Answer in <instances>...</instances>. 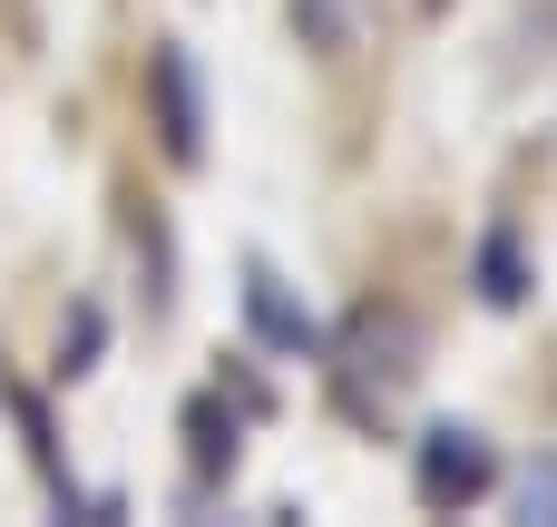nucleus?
Returning <instances> with one entry per match:
<instances>
[{"instance_id": "obj_7", "label": "nucleus", "mask_w": 557, "mask_h": 527, "mask_svg": "<svg viewBox=\"0 0 557 527\" xmlns=\"http://www.w3.org/2000/svg\"><path fill=\"white\" fill-rule=\"evenodd\" d=\"M88 352H98V313H78V323H69V372H88Z\"/></svg>"}, {"instance_id": "obj_5", "label": "nucleus", "mask_w": 557, "mask_h": 527, "mask_svg": "<svg viewBox=\"0 0 557 527\" xmlns=\"http://www.w3.org/2000/svg\"><path fill=\"white\" fill-rule=\"evenodd\" d=\"M480 303H499V313H509V303H529V264H519V244H509V235H490V244H480Z\"/></svg>"}, {"instance_id": "obj_1", "label": "nucleus", "mask_w": 557, "mask_h": 527, "mask_svg": "<svg viewBox=\"0 0 557 527\" xmlns=\"http://www.w3.org/2000/svg\"><path fill=\"white\" fill-rule=\"evenodd\" d=\"M499 479V460H490V440L480 430H460V421H441V430H421V450H411V489H421V509H470L480 489Z\"/></svg>"}, {"instance_id": "obj_8", "label": "nucleus", "mask_w": 557, "mask_h": 527, "mask_svg": "<svg viewBox=\"0 0 557 527\" xmlns=\"http://www.w3.org/2000/svg\"><path fill=\"white\" fill-rule=\"evenodd\" d=\"M529 518H557V469H539V479H529Z\"/></svg>"}, {"instance_id": "obj_6", "label": "nucleus", "mask_w": 557, "mask_h": 527, "mask_svg": "<svg viewBox=\"0 0 557 527\" xmlns=\"http://www.w3.org/2000/svg\"><path fill=\"white\" fill-rule=\"evenodd\" d=\"M186 440H196V469H235V421L215 401H186Z\"/></svg>"}, {"instance_id": "obj_3", "label": "nucleus", "mask_w": 557, "mask_h": 527, "mask_svg": "<svg viewBox=\"0 0 557 527\" xmlns=\"http://www.w3.org/2000/svg\"><path fill=\"white\" fill-rule=\"evenodd\" d=\"M245 323H255L274 352H313V342H323V332H313V313L284 293V274H274V264H245Z\"/></svg>"}, {"instance_id": "obj_4", "label": "nucleus", "mask_w": 557, "mask_h": 527, "mask_svg": "<svg viewBox=\"0 0 557 527\" xmlns=\"http://www.w3.org/2000/svg\"><path fill=\"white\" fill-rule=\"evenodd\" d=\"M352 352H362V372H372L382 391L421 372V362H411V352H421V332H411V313H382V303H372V313L352 323Z\"/></svg>"}, {"instance_id": "obj_2", "label": "nucleus", "mask_w": 557, "mask_h": 527, "mask_svg": "<svg viewBox=\"0 0 557 527\" xmlns=\"http://www.w3.org/2000/svg\"><path fill=\"white\" fill-rule=\"evenodd\" d=\"M147 98H157V147H166L176 166H196V156H206V88H196V59H186L176 39L147 59Z\"/></svg>"}]
</instances>
